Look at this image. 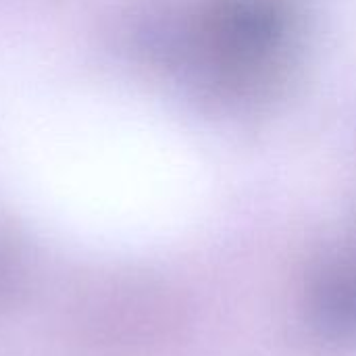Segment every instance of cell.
<instances>
[{"label":"cell","instance_id":"6da1fadb","mask_svg":"<svg viewBox=\"0 0 356 356\" xmlns=\"http://www.w3.org/2000/svg\"><path fill=\"white\" fill-rule=\"evenodd\" d=\"M321 321L338 332H356V259L327 267L315 290Z\"/></svg>","mask_w":356,"mask_h":356},{"label":"cell","instance_id":"7a4b0ae2","mask_svg":"<svg viewBox=\"0 0 356 356\" xmlns=\"http://www.w3.org/2000/svg\"><path fill=\"white\" fill-rule=\"evenodd\" d=\"M23 286V267L17 252L0 242V313L6 311Z\"/></svg>","mask_w":356,"mask_h":356}]
</instances>
